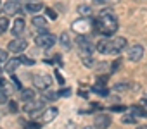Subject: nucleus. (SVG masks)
Instances as JSON below:
<instances>
[{
  "label": "nucleus",
  "instance_id": "39448f33",
  "mask_svg": "<svg viewBox=\"0 0 147 129\" xmlns=\"http://www.w3.org/2000/svg\"><path fill=\"white\" fill-rule=\"evenodd\" d=\"M26 47H28V41H26L24 38H14V40L9 41V45H7V48H9L11 53H23V52L26 50Z\"/></svg>",
  "mask_w": 147,
  "mask_h": 129
},
{
  "label": "nucleus",
  "instance_id": "423d86ee",
  "mask_svg": "<svg viewBox=\"0 0 147 129\" xmlns=\"http://www.w3.org/2000/svg\"><path fill=\"white\" fill-rule=\"evenodd\" d=\"M76 43H78V47H80V52H85V53H94V50H95V47H94V43L90 41V38H88V36L78 35Z\"/></svg>",
  "mask_w": 147,
  "mask_h": 129
},
{
  "label": "nucleus",
  "instance_id": "9d476101",
  "mask_svg": "<svg viewBox=\"0 0 147 129\" xmlns=\"http://www.w3.org/2000/svg\"><path fill=\"white\" fill-rule=\"evenodd\" d=\"M94 126H95L97 129H107V127L111 126V115H107V114H99V115H95Z\"/></svg>",
  "mask_w": 147,
  "mask_h": 129
},
{
  "label": "nucleus",
  "instance_id": "0eeeda50",
  "mask_svg": "<svg viewBox=\"0 0 147 129\" xmlns=\"http://www.w3.org/2000/svg\"><path fill=\"white\" fill-rule=\"evenodd\" d=\"M111 45H113L111 53H113V55H118V53H121V52L126 48L128 41H126L125 36H116V38H111Z\"/></svg>",
  "mask_w": 147,
  "mask_h": 129
},
{
  "label": "nucleus",
  "instance_id": "79ce46f5",
  "mask_svg": "<svg viewBox=\"0 0 147 129\" xmlns=\"http://www.w3.org/2000/svg\"><path fill=\"white\" fill-rule=\"evenodd\" d=\"M113 2H119V0H113Z\"/></svg>",
  "mask_w": 147,
  "mask_h": 129
},
{
  "label": "nucleus",
  "instance_id": "cd10ccee",
  "mask_svg": "<svg viewBox=\"0 0 147 129\" xmlns=\"http://www.w3.org/2000/svg\"><path fill=\"white\" fill-rule=\"evenodd\" d=\"M7 102H9L7 91H5V90H0V105H4V103H7Z\"/></svg>",
  "mask_w": 147,
  "mask_h": 129
},
{
  "label": "nucleus",
  "instance_id": "c756f323",
  "mask_svg": "<svg viewBox=\"0 0 147 129\" xmlns=\"http://www.w3.org/2000/svg\"><path fill=\"white\" fill-rule=\"evenodd\" d=\"M19 60H21V64H24V66H33V64H35V60L28 59V57H19Z\"/></svg>",
  "mask_w": 147,
  "mask_h": 129
},
{
  "label": "nucleus",
  "instance_id": "7c9ffc66",
  "mask_svg": "<svg viewBox=\"0 0 147 129\" xmlns=\"http://www.w3.org/2000/svg\"><path fill=\"white\" fill-rule=\"evenodd\" d=\"M119 66H121V60H119V59H118V60H114L113 67H111V74H116V72H118V69H119Z\"/></svg>",
  "mask_w": 147,
  "mask_h": 129
},
{
  "label": "nucleus",
  "instance_id": "20e7f679",
  "mask_svg": "<svg viewBox=\"0 0 147 129\" xmlns=\"http://www.w3.org/2000/svg\"><path fill=\"white\" fill-rule=\"evenodd\" d=\"M33 84H35V88L45 91L52 86V78L49 74H36V76H33Z\"/></svg>",
  "mask_w": 147,
  "mask_h": 129
},
{
  "label": "nucleus",
  "instance_id": "37998d69",
  "mask_svg": "<svg viewBox=\"0 0 147 129\" xmlns=\"http://www.w3.org/2000/svg\"><path fill=\"white\" fill-rule=\"evenodd\" d=\"M0 7H2V2H0Z\"/></svg>",
  "mask_w": 147,
  "mask_h": 129
},
{
  "label": "nucleus",
  "instance_id": "4be33fe9",
  "mask_svg": "<svg viewBox=\"0 0 147 129\" xmlns=\"http://www.w3.org/2000/svg\"><path fill=\"white\" fill-rule=\"evenodd\" d=\"M78 14H80V16H85V17H88V16L92 14V7H90V5H87V4H83V5H78Z\"/></svg>",
  "mask_w": 147,
  "mask_h": 129
},
{
  "label": "nucleus",
  "instance_id": "a211bd4d",
  "mask_svg": "<svg viewBox=\"0 0 147 129\" xmlns=\"http://www.w3.org/2000/svg\"><path fill=\"white\" fill-rule=\"evenodd\" d=\"M35 100V90H23L21 91V102L28 103V102H33Z\"/></svg>",
  "mask_w": 147,
  "mask_h": 129
},
{
  "label": "nucleus",
  "instance_id": "b1692460",
  "mask_svg": "<svg viewBox=\"0 0 147 129\" xmlns=\"http://www.w3.org/2000/svg\"><path fill=\"white\" fill-rule=\"evenodd\" d=\"M57 96H59V93L50 91V90H45V93H43V100H57Z\"/></svg>",
  "mask_w": 147,
  "mask_h": 129
},
{
  "label": "nucleus",
  "instance_id": "412c9836",
  "mask_svg": "<svg viewBox=\"0 0 147 129\" xmlns=\"http://www.w3.org/2000/svg\"><path fill=\"white\" fill-rule=\"evenodd\" d=\"M59 41H61V47H64L66 50H69V48H71V38H69V35H67V33H62V35L59 36Z\"/></svg>",
  "mask_w": 147,
  "mask_h": 129
},
{
  "label": "nucleus",
  "instance_id": "c9c22d12",
  "mask_svg": "<svg viewBox=\"0 0 147 129\" xmlns=\"http://www.w3.org/2000/svg\"><path fill=\"white\" fill-rule=\"evenodd\" d=\"M9 112H12V114L18 112V105H16V102H11V103H9Z\"/></svg>",
  "mask_w": 147,
  "mask_h": 129
},
{
  "label": "nucleus",
  "instance_id": "58836bf2",
  "mask_svg": "<svg viewBox=\"0 0 147 129\" xmlns=\"http://www.w3.org/2000/svg\"><path fill=\"white\" fill-rule=\"evenodd\" d=\"M142 103H144V105H147V95H145V96L142 98Z\"/></svg>",
  "mask_w": 147,
  "mask_h": 129
},
{
  "label": "nucleus",
  "instance_id": "dca6fc26",
  "mask_svg": "<svg viewBox=\"0 0 147 129\" xmlns=\"http://www.w3.org/2000/svg\"><path fill=\"white\" fill-rule=\"evenodd\" d=\"M130 114L135 115V117H142V119L147 117V110H145L144 107H140V105H133V107H130Z\"/></svg>",
  "mask_w": 147,
  "mask_h": 129
},
{
  "label": "nucleus",
  "instance_id": "ddd939ff",
  "mask_svg": "<svg viewBox=\"0 0 147 129\" xmlns=\"http://www.w3.org/2000/svg\"><path fill=\"white\" fill-rule=\"evenodd\" d=\"M57 115H59V110H57L55 107H50V108H47V110L42 114L40 122H42V124H49V122H52Z\"/></svg>",
  "mask_w": 147,
  "mask_h": 129
},
{
  "label": "nucleus",
  "instance_id": "1a4fd4ad",
  "mask_svg": "<svg viewBox=\"0 0 147 129\" xmlns=\"http://www.w3.org/2000/svg\"><path fill=\"white\" fill-rule=\"evenodd\" d=\"M43 105H45V100H33V102H28V103H24L23 105V110L26 112V114H38L42 108H43Z\"/></svg>",
  "mask_w": 147,
  "mask_h": 129
},
{
  "label": "nucleus",
  "instance_id": "a19ab883",
  "mask_svg": "<svg viewBox=\"0 0 147 129\" xmlns=\"http://www.w3.org/2000/svg\"><path fill=\"white\" fill-rule=\"evenodd\" d=\"M137 129H147V126H138Z\"/></svg>",
  "mask_w": 147,
  "mask_h": 129
},
{
  "label": "nucleus",
  "instance_id": "f3484780",
  "mask_svg": "<svg viewBox=\"0 0 147 129\" xmlns=\"http://www.w3.org/2000/svg\"><path fill=\"white\" fill-rule=\"evenodd\" d=\"M19 66H21V60H19V59H11V60H7V64H5V71H7L9 74H12Z\"/></svg>",
  "mask_w": 147,
  "mask_h": 129
},
{
  "label": "nucleus",
  "instance_id": "a878e982",
  "mask_svg": "<svg viewBox=\"0 0 147 129\" xmlns=\"http://www.w3.org/2000/svg\"><path fill=\"white\" fill-rule=\"evenodd\" d=\"M7 28H9V19L0 17V35H4L7 31Z\"/></svg>",
  "mask_w": 147,
  "mask_h": 129
},
{
  "label": "nucleus",
  "instance_id": "aec40b11",
  "mask_svg": "<svg viewBox=\"0 0 147 129\" xmlns=\"http://www.w3.org/2000/svg\"><path fill=\"white\" fill-rule=\"evenodd\" d=\"M33 26L45 29V28H47V21H45V17H43V16H38V14L33 16Z\"/></svg>",
  "mask_w": 147,
  "mask_h": 129
},
{
  "label": "nucleus",
  "instance_id": "393cba45",
  "mask_svg": "<svg viewBox=\"0 0 147 129\" xmlns=\"http://www.w3.org/2000/svg\"><path fill=\"white\" fill-rule=\"evenodd\" d=\"M121 122H123V124H137V117L131 115V114H130V115H123V117H121Z\"/></svg>",
  "mask_w": 147,
  "mask_h": 129
},
{
  "label": "nucleus",
  "instance_id": "e433bc0d",
  "mask_svg": "<svg viewBox=\"0 0 147 129\" xmlns=\"http://www.w3.org/2000/svg\"><path fill=\"white\" fill-rule=\"evenodd\" d=\"M55 78H57V81H59V83H61V84H62V83H64V79H62V76H61V74H59V72H55Z\"/></svg>",
  "mask_w": 147,
  "mask_h": 129
},
{
  "label": "nucleus",
  "instance_id": "5701e85b",
  "mask_svg": "<svg viewBox=\"0 0 147 129\" xmlns=\"http://www.w3.org/2000/svg\"><path fill=\"white\" fill-rule=\"evenodd\" d=\"M92 91H94V93H97V95H100V96H106V95H109V90H107L106 86H102V84H97V86H94V88H92Z\"/></svg>",
  "mask_w": 147,
  "mask_h": 129
},
{
  "label": "nucleus",
  "instance_id": "f704fd0d",
  "mask_svg": "<svg viewBox=\"0 0 147 129\" xmlns=\"http://www.w3.org/2000/svg\"><path fill=\"white\" fill-rule=\"evenodd\" d=\"M69 95H71V90L69 88H64V90L59 91V96H69Z\"/></svg>",
  "mask_w": 147,
  "mask_h": 129
},
{
  "label": "nucleus",
  "instance_id": "7ed1b4c3",
  "mask_svg": "<svg viewBox=\"0 0 147 129\" xmlns=\"http://www.w3.org/2000/svg\"><path fill=\"white\" fill-rule=\"evenodd\" d=\"M55 41H57V38H55L52 33H49L47 29L38 31V35L35 36V43H36V47H40V48H52V47L55 45Z\"/></svg>",
  "mask_w": 147,
  "mask_h": 129
},
{
  "label": "nucleus",
  "instance_id": "2eb2a0df",
  "mask_svg": "<svg viewBox=\"0 0 147 129\" xmlns=\"http://www.w3.org/2000/svg\"><path fill=\"white\" fill-rule=\"evenodd\" d=\"M45 7H43V4L42 2H30L26 7H24V11L26 12H31V14H36V12H40V11H43Z\"/></svg>",
  "mask_w": 147,
  "mask_h": 129
},
{
  "label": "nucleus",
  "instance_id": "9b49d317",
  "mask_svg": "<svg viewBox=\"0 0 147 129\" xmlns=\"http://www.w3.org/2000/svg\"><path fill=\"white\" fill-rule=\"evenodd\" d=\"M95 50L104 53V55H111V50H113V45H111V38H102L97 41L95 45Z\"/></svg>",
  "mask_w": 147,
  "mask_h": 129
},
{
  "label": "nucleus",
  "instance_id": "2f4dec72",
  "mask_svg": "<svg viewBox=\"0 0 147 129\" xmlns=\"http://www.w3.org/2000/svg\"><path fill=\"white\" fill-rule=\"evenodd\" d=\"M7 52L5 50H2V48H0V64H7Z\"/></svg>",
  "mask_w": 147,
  "mask_h": 129
},
{
  "label": "nucleus",
  "instance_id": "ea45409f",
  "mask_svg": "<svg viewBox=\"0 0 147 129\" xmlns=\"http://www.w3.org/2000/svg\"><path fill=\"white\" fill-rule=\"evenodd\" d=\"M83 129H97L95 126H87V127H83Z\"/></svg>",
  "mask_w": 147,
  "mask_h": 129
},
{
  "label": "nucleus",
  "instance_id": "f03ea898",
  "mask_svg": "<svg viewBox=\"0 0 147 129\" xmlns=\"http://www.w3.org/2000/svg\"><path fill=\"white\" fill-rule=\"evenodd\" d=\"M73 31L78 33V35H83V36H88L92 31H95V23L90 21L88 17H80L73 23Z\"/></svg>",
  "mask_w": 147,
  "mask_h": 129
},
{
  "label": "nucleus",
  "instance_id": "72a5a7b5",
  "mask_svg": "<svg viewBox=\"0 0 147 129\" xmlns=\"http://www.w3.org/2000/svg\"><path fill=\"white\" fill-rule=\"evenodd\" d=\"M45 12H47V16L49 17H52V21L57 17V14H55V11H52V9H45Z\"/></svg>",
  "mask_w": 147,
  "mask_h": 129
},
{
  "label": "nucleus",
  "instance_id": "4c0bfd02",
  "mask_svg": "<svg viewBox=\"0 0 147 129\" xmlns=\"http://www.w3.org/2000/svg\"><path fill=\"white\" fill-rule=\"evenodd\" d=\"M5 84H7V83H5V79H2V78H0V90H2Z\"/></svg>",
  "mask_w": 147,
  "mask_h": 129
},
{
  "label": "nucleus",
  "instance_id": "c85d7f7f",
  "mask_svg": "<svg viewBox=\"0 0 147 129\" xmlns=\"http://www.w3.org/2000/svg\"><path fill=\"white\" fill-rule=\"evenodd\" d=\"M109 110H111V112H125L126 107H125V105H113V107H109Z\"/></svg>",
  "mask_w": 147,
  "mask_h": 129
},
{
  "label": "nucleus",
  "instance_id": "4468645a",
  "mask_svg": "<svg viewBox=\"0 0 147 129\" xmlns=\"http://www.w3.org/2000/svg\"><path fill=\"white\" fill-rule=\"evenodd\" d=\"M4 12L5 14H18L19 11H21V5H19V2H18V0H7V2L4 4Z\"/></svg>",
  "mask_w": 147,
  "mask_h": 129
},
{
  "label": "nucleus",
  "instance_id": "c03bdc74",
  "mask_svg": "<svg viewBox=\"0 0 147 129\" xmlns=\"http://www.w3.org/2000/svg\"><path fill=\"white\" fill-rule=\"evenodd\" d=\"M18 2H21V0H18Z\"/></svg>",
  "mask_w": 147,
  "mask_h": 129
},
{
  "label": "nucleus",
  "instance_id": "473e14b6",
  "mask_svg": "<svg viewBox=\"0 0 147 129\" xmlns=\"http://www.w3.org/2000/svg\"><path fill=\"white\" fill-rule=\"evenodd\" d=\"M42 126L38 124V122H30V124H26L24 126V129H40Z\"/></svg>",
  "mask_w": 147,
  "mask_h": 129
},
{
  "label": "nucleus",
  "instance_id": "f257e3e1",
  "mask_svg": "<svg viewBox=\"0 0 147 129\" xmlns=\"http://www.w3.org/2000/svg\"><path fill=\"white\" fill-rule=\"evenodd\" d=\"M94 23H95V33H100L106 38L113 36L118 31V19L111 9H102Z\"/></svg>",
  "mask_w": 147,
  "mask_h": 129
},
{
  "label": "nucleus",
  "instance_id": "6ab92c4d",
  "mask_svg": "<svg viewBox=\"0 0 147 129\" xmlns=\"http://www.w3.org/2000/svg\"><path fill=\"white\" fill-rule=\"evenodd\" d=\"M82 62H83L85 67H94V64H95L92 53H85V52H82Z\"/></svg>",
  "mask_w": 147,
  "mask_h": 129
},
{
  "label": "nucleus",
  "instance_id": "f8f14e48",
  "mask_svg": "<svg viewBox=\"0 0 147 129\" xmlns=\"http://www.w3.org/2000/svg\"><path fill=\"white\" fill-rule=\"evenodd\" d=\"M24 29H26V23H24V17H18V19H14V24H12V35L16 36V38H19V35H23L24 33Z\"/></svg>",
  "mask_w": 147,
  "mask_h": 129
},
{
  "label": "nucleus",
  "instance_id": "bb28decb",
  "mask_svg": "<svg viewBox=\"0 0 147 129\" xmlns=\"http://www.w3.org/2000/svg\"><path fill=\"white\" fill-rule=\"evenodd\" d=\"M128 86H130L128 83H116V84H114V91H118V93H119V91H126Z\"/></svg>",
  "mask_w": 147,
  "mask_h": 129
},
{
  "label": "nucleus",
  "instance_id": "6e6552de",
  "mask_svg": "<svg viewBox=\"0 0 147 129\" xmlns=\"http://www.w3.org/2000/svg\"><path fill=\"white\" fill-rule=\"evenodd\" d=\"M126 57H128V60H131V62L142 60V57H144V47H142V45H133V47H130Z\"/></svg>",
  "mask_w": 147,
  "mask_h": 129
}]
</instances>
